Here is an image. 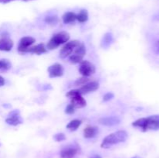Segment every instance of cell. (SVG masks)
Masks as SVG:
<instances>
[{
  "instance_id": "obj_1",
  "label": "cell",
  "mask_w": 159,
  "mask_h": 158,
  "mask_svg": "<svg viewBox=\"0 0 159 158\" xmlns=\"http://www.w3.org/2000/svg\"><path fill=\"white\" fill-rule=\"evenodd\" d=\"M134 127L141 129L142 131L159 129V115L148 116L146 118H141L132 123Z\"/></svg>"
},
{
  "instance_id": "obj_2",
  "label": "cell",
  "mask_w": 159,
  "mask_h": 158,
  "mask_svg": "<svg viewBox=\"0 0 159 158\" xmlns=\"http://www.w3.org/2000/svg\"><path fill=\"white\" fill-rule=\"evenodd\" d=\"M127 137H128V134L125 130H118L104 138L101 143V147L104 149L110 148L115 144L125 142Z\"/></svg>"
},
{
  "instance_id": "obj_3",
  "label": "cell",
  "mask_w": 159,
  "mask_h": 158,
  "mask_svg": "<svg viewBox=\"0 0 159 158\" xmlns=\"http://www.w3.org/2000/svg\"><path fill=\"white\" fill-rule=\"evenodd\" d=\"M70 40V34L68 33L60 32L58 33L55 34L51 37V40L47 44V48L49 50H54L58 47L60 45L66 43L67 42L69 41Z\"/></svg>"
},
{
  "instance_id": "obj_4",
  "label": "cell",
  "mask_w": 159,
  "mask_h": 158,
  "mask_svg": "<svg viewBox=\"0 0 159 158\" xmlns=\"http://www.w3.org/2000/svg\"><path fill=\"white\" fill-rule=\"evenodd\" d=\"M80 43L81 42L77 40H71V41L67 42L66 44H65L60 50V55L59 56H60L61 58L64 59L66 58L67 57H69V56L72 54L73 51L75 50V49Z\"/></svg>"
},
{
  "instance_id": "obj_5",
  "label": "cell",
  "mask_w": 159,
  "mask_h": 158,
  "mask_svg": "<svg viewBox=\"0 0 159 158\" xmlns=\"http://www.w3.org/2000/svg\"><path fill=\"white\" fill-rule=\"evenodd\" d=\"M79 71L82 76L85 77H89L92 74H95L96 72V67L89 60H82L80 63Z\"/></svg>"
},
{
  "instance_id": "obj_6",
  "label": "cell",
  "mask_w": 159,
  "mask_h": 158,
  "mask_svg": "<svg viewBox=\"0 0 159 158\" xmlns=\"http://www.w3.org/2000/svg\"><path fill=\"white\" fill-rule=\"evenodd\" d=\"M48 74H49V77L51 78H54V77H61L64 74L65 70H64L63 66L61 64L55 63L51 65L48 68Z\"/></svg>"
},
{
  "instance_id": "obj_7",
  "label": "cell",
  "mask_w": 159,
  "mask_h": 158,
  "mask_svg": "<svg viewBox=\"0 0 159 158\" xmlns=\"http://www.w3.org/2000/svg\"><path fill=\"white\" fill-rule=\"evenodd\" d=\"M36 40L34 37H24L23 38L20 39V43L18 45V50L19 52L20 53H26V50L29 47H30L34 43H35Z\"/></svg>"
},
{
  "instance_id": "obj_8",
  "label": "cell",
  "mask_w": 159,
  "mask_h": 158,
  "mask_svg": "<svg viewBox=\"0 0 159 158\" xmlns=\"http://www.w3.org/2000/svg\"><path fill=\"white\" fill-rule=\"evenodd\" d=\"M79 152V147L74 145H69L64 147L61 150V158H73Z\"/></svg>"
},
{
  "instance_id": "obj_9",
  "label": "cell",
  "mask_w": 159,
  "mask_h": 158,
  "mask_svg": "<svg viewBox=\"0 0 159 158\" xmlns=\"http://www.w3.org/2000/svg\"><path fill=\"white\" fill-rule=\"evenodd\" d=\"M120 119L117 116H107L102 117L99 119V122L103 125L107 126H113L120 123Z\"/></svg>"
},
{
  "instance_id": "obj_10",
  "label": "cell",
  "mask_w": 159,
  "mask_h": 158,
  "mask_svg": "<svg viewBox=\"0 0 159 158\" xmlns=\"http://www.w3.org/2000/svg\"><path fill=\"white\" fill-rule=\"evenodd\" d=\"M99 88V84L97 81H89L79 88L81 94H88V93L95 91Z\"/></svg>"
},
{
  "instance_id": "obj_11",
  "label": "cell",
  "mask_w": 159,
  "mask_h": 158,
  "mask_svg": "<svg viewBox=\"0 0 159 158\" xmlns=\"http://www.w3.org/2000/svg\"><path fill=\"white\" fill-rule=\"evenodd\" d=\"M71 105L74 106L75 108H83L86 105V101L82 96V94H79L71 99Z\"/></svg>"
},
{
  "instance_id": "obj_12",
  "label": "cell",
  "mask_w": 159,
  "mask_h": 158,
  "mask_svg": "<svg viewBox=\"0 0 159 158\" xmlns=\"http://www.w3.org/2000/svg\"><path fill=\"white\" fill-rule=\"evenodd\" d=\"M47 52V48L45 47L43 43H39L36 46H30L26 50V53H32V54H36L37 55H40Z\"/></svg>"
},
{
  "instance_id": "obj_13",
  "label": "cell",
  "mask_w": 159,
  "mask_h": 158,
  "mask_svg": "<svg viewBox=\"0 0 159 158\" xmlns=\"http://www.w3.org/2000/svg\"><path fill=\"white\" fill-rule=\"evenodd\" d=\"M14 43L11 39L2 38L0 40V50L10 51L13 47Z\"/></svg>"
},
{
  "instance_id": "obj_14",
  "label": "cell",
  "mask_w": 159,
  "mask_h": 158,
  "mask_svg": "<svg viewBox=\"0 0 159 158\" xmlns=\"http://www.w3.org/2000/svg\"><path fill=\"white\" fill-rule=\"evenodd\" d=\"M98 133V128L96 126H93V125H88L84 129L83 134L84 137L86 139H90L93 138L96 136Z\"/></svg>"
},
{
  "instance_id": "obj_15",
  "label": "cell",
  "mask_w": 159,
  "mask_h": 158,
  "mask_svg": "<svg viewBox=\"0 0 159 158\" xmlns=\"http://www.w3.org/2000/svg\"><path fill=\"white\" fill-rule=\"evenodd\" d=\"M77 20V15L73 12H67L62 16V20L64 23L68 24V23H74Z\"/></svg>"
},
{
  "instance_id": "obj_16",
  "label": "cell",
  "mask_w": 159,
  "mask_h": 158,
  "mask_svg": "<svg viewBox=\"0 0 159 158\" xmlns=\"http://www.w3.org/2000/svg\"><path fill=\"white\" fill-rule=\"evenodd\" d=\"M6 122L10 125L16 126V125L23 123V119H22L21 116H20V115H19V116H9V117L6 119Z\"/></svg>"
},
{
  "instance_id": "obj_17",
  "label": "cell",
  "mask_w": 159,
  "mask_h": 158,
  "mask_svg": "<svg viewBox=\"0 0 159 158\" xmlns=\"http://www.w3.org/2000/svg\"><path fill=\"white\" fill-rule=\"evenodd\" d=\"M113 40V34L110 33H107L104 35L103 38L102 40V43H101V46L104 48H107L110 46L112 43Z\"/></svg>"
},
{
  "instance_id": "obj_18",
  "label": "cell",
  "mask_w": 159,
  "mask_h": 158,
  "mask_svg": "<svg viewBox=\"0 0 159 158\" xmlns=\"http://www.w3.org/2000/svg\"><path fill=\"white\" fill-rule=\"evenodd\" d=\"M89 19V13L86 9H82L77 14V20L81 23H85Z\"/></svg>"
},
{
  "instance_id": "obj_19",
  "label": "cell",
  "mask_w": 159,
  "mask_h": 158,
  "mask_svg": "<svg viewBox=\"0 0 159 158\" xmlns=\"http://www.w3.org/2000/svg\"><path fill=\"white\" fill-rule=\"evenodd\" d=\"M81 124H82V121L81 120H79V119H73L67 125V129L71 130V131H75L80 126Z\"/></svg>"
},
{
  "instance_id": "obj_20",
  "label": "cell",
  "mask_w": 159,
  "mask_h": 158,
  "mask_svg": "<svg viewBox=\"0 0 159 158\" xmlns=\"http://www.w3.org/2000/svg\"><path fill=\"white\" fill-rule=\"evenodd\" d=\"M74 54H78V55H80L82 57H84V56L86 54V49H85V46L83 44V43H81L75 49Z\"/></svg>"
},
{
  "instance_id": "obj_21",
  "label": "cell",
  "mask_w": 159,
  "mask_h": 158,
  "mask_svg": "<svg viewBox=\"0 0 159 158\" xmlns=\"http://www.w3.org/2000/svg\"><path fill=\"white\" fill-rule=\"evenodd\" d=\"M82 60H83V57L76 54H71L69 56V61L71 64H80Z\"/></svg>"
},
{
  "instance_id": "obj_22",
  "label": "cell",
  "mask_w": 159,
  "mask_h": 158,
  "mask_svg": "<svg viewBox=\"0 0 159 158\" xmlns=\"http://www.w3.org/2000/svg\"><path fill=\"white\" fill-rule=\"evenodd\" d=\"M12 68V64H11L10 61L6 59H2L0 60V70H9Z\"/></svg>"
},
{
  "instance_id": "obj_23",
  "label": "cell",
  "mask_w": 159,
  "mask_h": 158,
  "mask_svg": "<svg viewBox=\"0 0 159 158\" xmlns=\"http://www.w3.org/2000/svg\"><path fill=\"white\" fill-rule=\"evenodd\" d=\"M90 81V78L89 77H85V76H83V77H79V78H78L77 80L75 81V86H79V85H85V84H87L88 82H89Z\"/></svg>"
},
{
  "instance_id": "obj_24",
  "label": "cell",
  "mask_w": 159,
  "mask_h": 158,
  "mask_svg": "<svg viewBox=\"0 0 159 158\" xmlns=\"http://www.w3.org/2000/svg\"><path fill=\"white\" fill-rule=\"evenodd\" d=\"M44 21L48 24H55L58 22V18L57 15H48L45 17Z\"/></svg>"
},
{
  "instance_id": "obj_25",
  "label": "cell",
  "mask_w": 159,
  "mask_h": 158,
  "mask_svg": "<svg viewBox=\"0 0 159 158\" xmlns=\"http://www.w3.org/2000/svg\"><path fill=\"white\" fill-rule=\"evenodd\" d=\"M79 94H81L80 91H79V89H73V90H71V91H68V92L66 94V96L68 98L71 99V98L75 97V96H76V95H79Z\"/></svg>"
},
{
  "instance_id": "obj_26",
  "label": "cell",
  "mask_w": 159,
  "mask_h": 158,
  "mask_svg": "<svg viewBox=\"0 0 159 158\" xmlns=\"http://www.w3.org/2000/svg\"><path fill=\"white\" fill-rule=\"evenodd\" d=\"M54 139H55L57 142H61V141L65 140V139H66V137H65V135L64 134V133H57V134L54 135Z\"/></svg>"
},
{
  "instance_id": "obj_27",
  "label": "cell",
  "mask_w": 159,
  "mask_h": 158,
  "mask_svg": "<svg viewBox=\"0 0 159 158\" xmlns=\"http://www.w3.org/2000/svg\"><path fill=\"white\" fill-rule=\"evenodd\" d=\"M75 108H74V106H73L72 105H71V104H69V105H67V107L65 108V112L66 114L71 115L73 114V113H75Z\"/></svg>"
},
{
  "instance_id": "obj_28",
  "label": "cell",
  "mask_w": 159,
  "mask_h": 158,
  "mask_svg": "<svg viewBox=\"0 0 159 158\" xmlns=\"http://www.w3.org/2000/svg\"><path fill=\"white\" fill-rule=\"evenodd\" d=\"M114 97V94L113 92H107L103 95V102H108L111 100Z\"/></svg>"
},
{
  "instance_id": "obj_29",
  "label": "cell",
  "mask_w": 159,
  "mask_h": 158,
  "mask_svg": "<svg viewBox=\"0 0 159 158\" xmlns=\"http://www.w3.org/2000/svg\"><path fill=\"white\" fill-rule=\"evenodd\" d=\"M20 111L19 110H13V111L10 112L9 114V116H19L20 115Z\"/></svg>"
},
{
  "instance_id": "obj_30",
  "label": "cell",
  "mask_w": 159,
  "mask_h": 158,
  "mask_svg": "<svg viewBox=\"0 0 159 158\" xmlns=\"http://www.w3.org/2000/svg\"><path fill=\"white\" fill-rule=\"evenodd\" d=\"M12 1H16V0H0V3H9ZM22 1L29 2V1H33V0H22Z\"/></svg>"
},
{
  "instance_id": "obj_31",
  "label": "cell",
  "mask_w": 159,
  "mask_h": 158,
  "mask_svg": "<svg viewBox=\"0 0 159 158\" xmlns=\"http://www.w3.org/2000/svg\"><path fill=\"white\" fill-rule=\"evenodd\" d=\"M5 85V79L2 76H0V87L3 86Z\"/></svg>"
},
{
  "instance_id": "obj_32",
  "label": "cell",
  "mask_w": 159,
  "mask_h": 158,
  "mask_svg": "<svg viewBox=\"0 0 159 158\" xmlns=\"http://www.w3.org/2000/svg\"><path fill=\"white\" fill-rule=\"evenodd\" d=\"M89 158H102V157H101V156H99V155L96 154V155H93V156H91V157Z\"/></svg>"
},
{
  "instance_id": "obj_33",
  "label": "cell",
  "mask_w": 159,
  "mask_h": 158,
  "mask_svg": "<svg viewBox=\"0 0 159 158\" xmlns=\"http://www.w3.org/2000/svg\"><path fill=\"white\" fill-rule=\"evenodd\" d=\"M156 45H157V48H158V51H159V40H158V42H157Z\"/></svg>"
},
{
  "instance_id": "obj_34",
  "label": "cell",
  "mask_w": 159,
  "mask_h": 158,
  "mask_svg": "<svg viewBox=\"0 0 159 158\" xmlns=\"http://www.w3.org/2000/svg\"><path fill=\"white\" fill-rule=\"evenodd\" d=\"M133 158H139V157H138V156H134V157H133Z\"/></svg>"
}]
</instances>
